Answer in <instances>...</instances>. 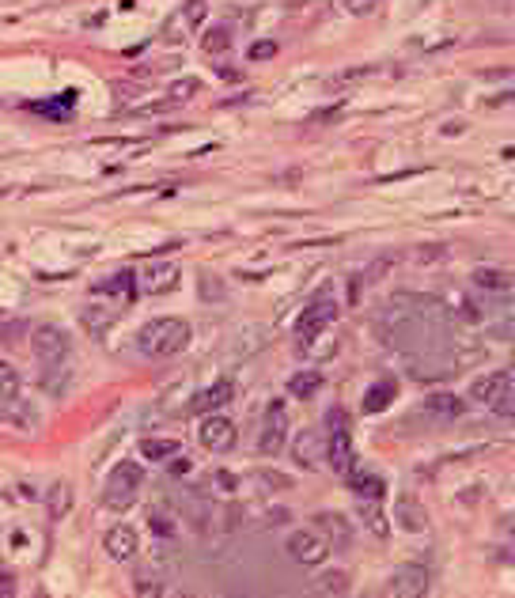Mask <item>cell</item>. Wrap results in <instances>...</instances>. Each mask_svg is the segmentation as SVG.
I'll return each instance as SVG.
<instances>
[{
  "mask_svg": "<svg viewBox=\"0 0 515 598\" xmlns=\"http://www.w3.org/2000/svg\"><path fill=\"white\" fill-rule=\"evenodd\" d=\"M136 345H141L144 356L167 360V356H174V352H182L190 345V326L182 318H152V322L141 326Z\"/></svg>",
  "mask_w": 515,
  "mask_h": 598,
  "instance_id": "obj_1",
  "label": "cell"
},
{
  "mask_svg": "<svg viewBox=\"0 0 515 598\" xmlns=\"http://www.w3.org/2000/svg\"><path fill=\"white\" fill-rule=\"evenodd\" d=\"M326 462H329V470H337V473H349L352 462H356V455H352V435H349V417L337 406L326 413Z\"/></svg>",
  "mask_w": 515,
  "mask_h": 598,
  "instance_id": "obj_2",
  "label": "cell"
},
{
  "mask_svg": "<svg viewBox=\"0 0 515 598\" xmlns=\"http://www.w3.org/2000/svg\"><path fill=\"white\" fill-rule=\"evenodd\" d=\"M144 484V470L141 462H118L114 473L107 478V492H102V504L114 507V511H125V507L136 504V492Z\"/></svg>",
  "mask_w": 515,
  "mask_h": 598,
  "instance_id": "obj_3",
  "label": "cell"
},
{
  "mask_svg": "<svg viewBox=\"0 0 515 598\" xmlns=\"http://www.w3.org/2000/svg\"><path fill=\"white\" fill-rule=\"evenodd\" d=\"M337 318V303L329 296L315 299V303L303 307V314L296 318V341H300V352H311V341Z\"/></svg>",
  "mask_w": 515,
  "mask_h": 598,
  "instance_id": "obj_4",
  "label": "cell"
},
{
  "mask_svg": "<svg viewBox=\"0 0 515 598\" xmlns=\"http://www.w3.org/2000/svg\"><path fill=\"white\" fill-rule=\"evenodd\" d=\"M288 443V409L284 401H269L262 417V435H258V451L262 455H280Z\"/></svg>",
  "mask_w": 515,
  "mask_h": 598,
  "instance_id": "obj_5",
  "label": "cell"
},
{
  "mask_svg": "<svg viewBox=\"0 0 515 598\" xmlns=\"http://www.w3.org/2000/svg\"><path fill=\"white\" fill-rule=\"evenodd\" d=\"M284 549H288V556L292 561H300V564H307V568H315V564L326 561V553H329V541L318 534V530H292L284 541Z\"/></svg>",
  "mask_w": 515,
  "mask_h": 598,
  "instance_id": "obj_6",
  "label": "cell"
},
{
  "mask_svg": "<svg viewBox=\"0 0 515 598\" xmlns=\"http://www.w3.org/2000/svg\"><path fill=\"white\" fill-rule=\"evenodd\" d=\"M30 349H35V356L46 363V368H53V363H61L69 356V334H64L61 326H38L35 334H30Z\"/></svg>",
  "mask_w": 515,
  "mask_h": 598,
  "instance_id": "obj_7",
  "label": "cell"
},
{
  "mask_svg": "<svg viewBox=\"0 0 515 598\" xmlns=\"http://www.w3.org/2000/svg\"><path fill=\"white\" fill-rule=\"evenodd\" d=\"M197 440L205 451H213V455H224V451L235 447V424H231L228 417H205L197 428Z\"/></svg>",
  "mask_w": 515,
  "mask_h": 598,
  "instance_id": "obj_8",
  "label": "cell"
},
{
  "mask_svg": "<svg viewBox=\"0 0 515 598\" xmlns=\"http://www.w3.org/2000/svg\"><path fill=\"white\" fill-rule=\"evenodd\" d=\"M174 284H179V265L174 262H148L141 269V277H136V288H141L144 296H163V292H171Z\"/></svg>",
  "mask_w": 515,
  "mask_h": 598,
  "instance_id": "obj_9",
  "label": "cell"
},
{
  "mask_svg": "<svg viewBox=\"0 0 515 598\" xmlns=\"http://www.w3.org/2000/svg\"><path fill=\"white\" fill-rule=\"evenodd\" d=\"M390 595L398 598H421L428 591V568L424 564H401L398 572L390 576V587H386Z\"/></svg>",
  "mask_w": 515,
  "mask_h": 598,
  "instance_id": "obj_10",
  "label": "cell"
},
{
  "mask_svg": "<svg viewBox=\"0 0 515 598\" xmlns=\"http://www.w3.org/2000/svg\"><path fill=\"white\" fill-rule=\"evenodd\" d=\"M102 549H107L110 561L125 564L136 556V549H141V538H136L133 527H125V523H118V527H110L107 534H102Z\"/></svg>",
  "mask_w": 515,
  "mask_h": 598,
  "instance_id": "obj_11",
  "label": "cell"
},
{
  "mask_svg": "<svg viewBox=\"0 0 515 598\" xmlns=\"http://www.w3.org/2000/svg\"><path fill=\"white\" fill-rule=\"evenodd\" d=\"M508 386H512L508 371H489V375H478L470 383V398L481 401V406H496V401L508 394Z\"/></svg>",
  "mask_w": 515,
  "mask_h": 598,
  "instance_id": "obj_12",
  "label": "cell"
},
{
  "mask_svg": "<svg viewBox=\"0 0 515 598\" xmlns=\"http://www.w3.org/2000/svg\"><path fill=\"white\" fill-rule=\"evenodd\" d=\"M315 523H318L322 534H326L329 549H349V545H352V523L345 519V515H337V511H322V515H315Z\"/></svg>",
  "mask_w": 515,
  "mask_h": 598,
  "instance_id": "obj_13",
  "label": "cell"
},
{
  "mask_svg": "<svg viewBox=\"0 0 515 598\" xmlns=\"http://www.w3.org/2000/svg\"><path fill=\"white\" fill-rule=\"evenodd\" d=\"M394 523H398L401 530H409V534H421V530L428 527V511H424L413 496H401L398 507H394Z\"/></svg>",
  "mask_w": 515,
  "mask_h": 598,
  "instance_id": "obj_14",
  "label": "cell"
},
{
  "mask_svg": "<svg viewBox=\"0 0 515 598\" xmlns=\"http://www.w3.org/2000/svg\"><path fill=\"white\" fill-rule=\"evenodd\" d=\"M235 398V386L228 383V379H220V383H213L208 390H201L197 398H193V413H213V409H220V406H228V401Z\"/></svg>",
  "mask_w": 515,
  "mask_h": 598,
  "instance_id": "obj_15",
  "label": "cell"
},
{
  "mask_svg": "<svg viewBox=\"0 0 515 598\" xmlns=\"http://www.w3.org/2000/svg\"><path fill=\"white\" fill-rule=\"evenodd\" d=\"M345 478H349V489L356 492L360 500H383V496H386V481L379 478V473H368V470H349Z\"/></svg>",
  "mask_w": 515,
  "mask_h": 598,
  "instance_id": "obj_16",
  "label": "cell"
},
{
  "mask_svg": "<svg viewBox=\"0 0 515 598\" xmlns=\"http://www.w3.org/2000/svg\"><path fill=\"white\" fill-rule=\"evenodd\" d=\"M292 451H296V462L307 466V470H315V466H318V455H322L326 447H322V435H318V432H300V435H296V443H292Z\"/></svg>",
  "mask_w": 515,
  "mask_h": 598,
  "instance_id": "obj_17",
  "label": "cell"
},
{
  "mask_svg": "<svg viewBox=\"0 0 515 598\" xmlns=\"http://www.w3.org/2000/svg\"><path fill=\"white\" fill-rule=\"evenodd\" d=\"M394 394H398V383H394V379H379L375 386H368V394H364V413H383V409L394 401Z\"/></svg>",
  "mask_w": 515,
  "mask_h": 598,
  "instance_id": "obj_18",
  "label": "cell"
},
{
  "mask_svg": "<svg viewBox=\"0 0 515 598\" xmlns=\"http://www.w3.org/2000/svg\"><path fill=\"white\" fill-rule=\"evenodd\" d=\"M318 386H322L318 371H296V375L288 379V394H292L296 401H307L311 394H318Z\"/></svg>",
  "mask_w": 515,
  "mask_h": 598,
  "instance_id": "obj_19",
  "label": "cell"
},
{
  "mask_svg": "<svg viewBox=\"0 0 515 598\" xmlns=\"http://www.w3.org/2000/svg\"><path fill=\"white\" fill-rule=\"evenodd\" d=\"M141 455H144V462H167V458L179 455V440H144Z\"/></svg>",
  "mask_w": 515,
  "mask_h": 598,
  "instance_id": "obj_20",
  "label": "cell"
},
{
  "mask_svg": "<svg viewBox=\"0 0 515 598\" xmlns=\"http://www.w3.org/2000/svg\"><path fill=\"white\" fill-rule=\"evenodd\" d=\"M201 50H205V53H224V50H231V27H228V23H216V27H208L205 38H201Z\"/></svg>",
  "mask_w": 515,
  "mask_h": 598,
  "instance_id": "obj_21",
  "label": "cell"
},
{
  "mask_svg": "<svg viewBox=\"0 0 515 598\" xmlns=\"http://www.w3.org/2000/svg\"><path fill=\"white\" fill-rule=\"evenodd\" d=\"M424 409H428L432 417H462V401L455 398V394H432L428 401H424Z\"/></svg>",
  "mask_w": 515,
  "mask_h": 598,
  "instance_id": "obj_22",
  "label": "cell"
},
{
  "mask_svg": "<svg viewBox=\"0 0 515 598\" xmlns=\"http://www.w3.org/2000/svg\"><path fill=\"white\" fill-rule=\"evenodd\" d=\"M95 292H110V296H133L136 292V277H133V273H118V277H107V280H99V284H95Z\"/></svg>",
  "mask_w": 515,
  "mask_h": 598,
  "instance_id": "obj_23",
  "label": "cell"
},
{
  "mask_svg": "<svg viewBox=\"0 0 515 598\" xmlns=\"http://www.w3.org/2000/svg\"><path fill=\"white\" fill-rule=\"evenodd\" d=\"M360 519H364V527L372 530V534H379V538H386V515L375 507V500H360Z\"/></svg>",
  "mask_w": 515,
  "mask_h": 598,
  "instance_id": "obj_24",
  "label": "cell"
},
{
  "mask_svg": "<svg viewBox=\"0 0 515 598\" xmlns=\"http://www.w3.org/2000/svg\"><path fill=\"white\" fill-rule=\"evenodd\" d=\"M473 284L485 288V292H504V288H508V273L481 265V269H473Z\"/></svg>",
  "mask_w": 515,
  "mask_h": 598,
  "instance_id": "obj_25",
  "label": "cell"
},
{
  "mask_svg": "<svg viewBox=\"0 0 515 598\" xmlns=\"http://www.w3.org/2000/svg\"><path fill=\"white\" fill-rule=\"evenodd\" d=\"M69 507H72V484L57 481L50 489V515H53V519H64V515H69Z\"/></svg>",
  "mask_w": 515,
  "mask_h": 598,
  "instance_id": "obj_26",
  "label": "cell"
},
{
  "mask_svg": "<svg viewBox=\"0 0 515 598\" xmlns=\"http://www.w3.org/2000/svg\"><path fill=\"white\" fill-rule=\"evenodd\" d=\"M15 398H19V371L0 360V401H15Z\"/></svg>",
  "mask_w": 515,
  "mask_h": 598,
  "instance_id": "obj_27",
  "label": "cell"
},
{
  "mask_svg": "<svg viewBox=\"0 0 515 598\" xmlns=\"http://www.w3.org/2000/svg\"><path fill=\"white\" fill-rule=\"evenodd\" d=\"M315 591L318 595H349V576L345 572H322Z\"/></svg>",
  "mask_w": 515,
  "mask_h": 598,
  "instance_id": "obj_28",
  "label": "cell"
},
{
  "mask_svg": "<svg viewBox=\"0 0 515 598\" xmlns=\"http://www.w3.org/2000/svg\"><path fill=\"white\" fill-rule=\"evenodd\" d=\"M197 91H201L197 80H174V84L167 87V99H171V102H186V99H193Z\"/></svg>",
  "mask_w": 515,
  "mask_h": 598,
  "instance_id": "obj_29",
  "label": "cell"
},
{
  "mask_svg": "<svg viewBox=\"0 0 515 598\" xmlns=\"http://www.w3.org/2000/svg\"><path fill=\"white\" fill-rule=\"evenodd\" d=\"M182 8H186L182 15H186V23H190V27H197V23L205 19V0H186Z\"/></svg>",
  "mask_w": 515,
  "mask_h": 598,
  "instance_id": "obj_30",
  "label": "cell"
},
{
  "mask_svg": "<svg viewBox=\"0 0 515 598\" xmlns=\"http://www.w3.org/2000/svg\"><path fill=\"white\" fill-rule=\"evenodd\" d=\"M379 8V0H345V12L349 15H372Z\"/></svg>",
  "mask_w": 515,
  "mask_h": 598,
  "instance_id": "obj_31",
  "label": "cell"
},
{
  "mask_svg": "<svg viewBox=\"0 0 515 598\" xmlns=\"http://www.w3.org/2000/svg\"><path fill=\"white\" fill-rule=\"evenodd\" d=\"M277 57V42H254L251 46V61H269Z\"/></svg>",
  "mask_w": 515,
  "mask_h": 598,
  "instance_id": "obj_32",
  "label": "cell"
},
{
  "mask_svg": "<svg viewBox=\"0 0 515 598\" xmlns=\"http://www.w3.org/2000/svg\"><path fill=\"white\" fill-rule=\"evenodd\" d=\"M152 530H156V534H174V523L167 519L163 511H152Z\"/></svg>",
  "mask_w": 515,
  "mask_h": 598,
  "instance_id": "obj_33",
  "label": "cell"
},
{
  "mask_svg": "<svg viewBox=\"0 0 515 598\" xmlns=\"http://www.w3.org/2000/svg\"><path fill=\"white\" fill-rule=\"evenodd\" d=\"M19 334H27V326H23V322H12V326H4V329H0L4 345H12V337H19Z\"/></svg>",
  "mask_w": 515,
  "mask_h": 598,
  "instance_id": "obj_34",
  "label": "cell"
},
{
  "mask_svg": "<svg viewBox=\"0 0 515 598\" xmlns=\"http://www.w3.org/2000/svg\"><path fill=\"white\" fill-rule=\"evenodd\" d=\"M133 591H136V595H159V587L152 583V579H144V576H141V579H136V587H133Z\"/></svg>",
  "mask_w": 515,
  "mask_h": 598,
  "instance_id": "obj_35",
  "label": "cell"
},
{
  "mask_svg": "<svg viewBox=\"0 0 515 598\" xmlns=\"http://www.w3.org/2000/svg\"><path fill=\"white\" fill-rule=\"evenodd\" d=\"M216 484H220V489H228V492H231V489H235V478H231V473H224V470H220V473H216Z\"/></svg>",
  "mask_w": 515,
  "mask_h": 598,
  "instance_id": "obj_36",
  "label": "cell"
},
{
  "mask_svg": "<svg viewBox=\"0 0 515 598\" xmlns=\"http://www.w3.org/2000/svg\"><path fill=\"white\" fill-rule=\"evenodd\" d=\"M186 470H190L186 458H174V462H171V473H186Z\"/></svg>",
  "mask_w": 515,
  "mask_h": 598,
  "instance_id": "obj_37",
  "label": "cell"
},
{
  "mask_svg": "<svg viewBox=\"0 0 515 598\" xmlns=\"http://www.w3.org/2000/svg\"><path fill=\"white\" fill-rule=\"evenodd\" d=\"M0 595H12V576H4V572H0Z\"/></svg>",
  "mask_w": 515,
  "mask_h": 598,
  "instance_id": "obj_38",
  "label": "cell"
},
{
  "mask_svg": "<svg viewBox=\"0 0 515 598\" xmlns=\"http://www.w3.org/2000/svg\"><path fill=\"white\" fill-rule=\"evenodd\" d=\"M0 424H4V413H0Z\"/></svg>",
  "mask_w": 515,
  "mask_h": 598,
  "instance_id": "obj_39",
  "label": "cell"
}]
</instances>
